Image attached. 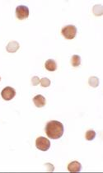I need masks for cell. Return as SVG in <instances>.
Instances as JSON below:
<instances>
[{"mask_svg": "<svg viewBox=\"0 0 103 173\" xmlns=\"http://www.w3.org/2000/svg\"><path fill=\"white\" fill-rule=\"evenodd\" d=\"M6 49L7 51L9 53H15L19 49V44L17 41H11L7 44Z\"/></svg>", "mask_w": 103, "mask_h": 173, "instance_id": "ba28073f", "label": "cell"}, {"mask_svg": "<svg viewBox=\"0 0 103 173\" xmlns=\"http://www.w3.org/2000/svg\"><path fill=\"white\" fill-rule=\"evenodd\" d=\"M96 137V132L93 130V129H90L86 132L85 138L88 141H92Z\"/></svg>", "mask_w": 103, "mask_h": 173, "instance_id": "8fae6325", "label": "cell"}, {"mask_svg": "<svg viewBox=\"0 0 103 173\" xmlns=\"http://www.w3.org/2000/svg\"><path fill=\"white\" fill-rule=\"evenodd\" d=\"M0 81H1V78H0Z\"/></svg>", "mask_w": 103, "mask_h": 173, "instance_id": "2e32d148", "label": "cell"}, {"mask_svg": "<svg viewBox=\"0 0 103 173\" xmlns=\"http://www.w3.org/2000/svg\"><path fill=\"white\" fill-rule=\"evenodd\" d=\"M32 85H34V86H37L40 83V79L37 76L33 77L32 78Z\"/></svg>", "mask_w": 103, "mask_h": 173, "instance_id": "9a60e30c", "label": "cell"}, {"mask_svg": "<svg viewBox=\"0 0 103 173\" xmlns=\"http://www.w3.org/2000/svg\"><path fill=\"white\" fill-rule=\"evenodd\" d=\"M71 64L74 67H78V66L80 65V64H81V58H80V56L77 55H74L72 56Z\"/></svg>", "mask_w": 103, "mask_h": 173, "instance_id": "30bf717a", "label": "cell"}, {"mask_svg": "<svg viewBox=\"0 0 103 173\" xmlns=\"http://www.w3.org/2000/svg\"><path fill=\"white\" fill-rule=\"evenodd\" d=\"M93 13L95 14L96 16H102L103 13V7L102 5H95L93 7Z\"/></svg>", "mask_w": 103, "mask_h": 173, "instance_id": "4fadbf2b", "label": "cell"}, {"mask_svg": "<svg viewBox=\"0 0 103 173\" xmlns=\"http://www.w3.org/2000/svg\"><path fill=\"white\" fill-rule=\"evenodd\" d=\"M33 102L36 105V106L40 108L45 106L46 101V98L43 97L42 95H37L33 98Z\"/></svg>", "mask_w": 103, "mask_h": 173, "instance_id": "52a82bcc", "label": "cell"}, {"mask_svg": "<svg viewBox=\"0 0 103 173\" xmlns=\"http://www.w3.org/2000/svg\"><path fill=\"white\" fill-rule=\"evenodd\" d=\"M36 147L41 151H47L50 148V142L45 137H39L36 140Z\"/></svg>", "mask_w": 103, "mask_h": 173, "instance_id": "3957f363", "label": "cell"}, {"mask_svg": "<svg viewBox=\"0 0 103 173\" xmlns=\"http://www.w3.org/2000/svg\"><path fill=\"white\" fill-rule=\"evenodd\" d=\"M16 16L19 20H23L29 17V8L25 5H20L16 8Z\"/></svg>", "mask_w": 103, "mask_h": 173, "instance_id": "277c9868", "label": "cell"}, {"mask_svg": "<svg viewBox=\"0 0 103 173\" xmlns=\"http://www.w3.org/2000/svg\"><path fill=\"white\" fill-rule=\"evenodd\" d=\"M46 134L51 139H59L64 135V125L57 121H50L46 125Z\"/></svg>", "mask_w": 103, "mask_h": 173, "instance_id": "6da1fadb", "label": "cell"}, {"mask_svg": "<svg viewBox=\"0 0 103 173\" xmlns=\"http://www.w3.org/2000/svg\"><path fill=\"white\" fill-rule=\"evenodd\" d=\"M40 84L43 87H47L50 85V80L47 78H43L42 79H40Z\"/></svg>", "mask_w": 103, "mask_h": 173, "instance_id": "5bb4252c", "label": "cell"}, {"mask_svg": "<svg viewBox=\"0 0 103 173\" xmlns=\"http://www.w3.org/2000/svg\"><path fill=\"white\" fill-rule=\"evenodd\" d=\"M15 95H16V91L14 88L11 86H6L1 92V96L3 97V99L5 101L12 100L15 97Z\"/></svg>", "mask_w": 103, "mask_h": 173, "instance_id": "5b68a950", "label": "cell"}, {"mask_svg": "<svg viewBox=\"0 0 103 173\" xmlns=\"http://www.w3.org/2000/svg\"><path fill=\"white\" fill-rule=\"evenodd\" d=\"M45 67H46V69L48 71H50V72L55 71L57 69L56 63L53 59H48L46 62V64H45Z\"/></svg>", "mask_w": 103, "mask_h": 173, "instance_id": "9c48e42d", "label": "cell"}, {"mask_svg": "<svg viewBox=\"0 0 103 173\" xmlns=\"http://www.w3.org/2000/svg\"><path fill=\"white\" fill-rule=\"evenodd\" d=\"M82 166L78 162H72L68 165V170L70 172H79L81 171Z\"/></svg>", "mask_w": 103, "mask_h": 173, "instance_id": "8992f818", "label": "cell"}, {"mask_svg": "<svg viewBox=\"0 0 103 173\" xmlns=\"http://www.w3.org/2000/svg\"><path fill=\"white\" fill-rule=\"evenodd\" d=\"M61 33L64 36V38L68 40H72L77 35V27L74 25H67L63 27Z\"/></svg>", "mask_w": 103, "mask_h": 173, "instance_id": "7a4b0ae2", "label": "cell"}, {"mask_svg": "<svg viewBox=\"0 0 103 173\" xmlns=\"http://www.w3.org/2000/svg\"><path fill=\"white\" fill-rule=\"evenodd\" d=\"M89 85L93 87H96L99 85V79L96 77H91L88 80Z\"/></svg>", "mask_w": 103, "mask_h": 173, "instance_id": "7c38bea8", "label": "cell"}]
</instances>
